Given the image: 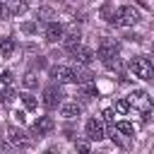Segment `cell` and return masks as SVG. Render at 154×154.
<instances>
[{
    "instance_id": "ac0fdd59",
    "label": "cell",
    "mask_w": 154,
    "mask_h": 154,
    "mask_svg": "<svg viewBox=\"0 0 154 154\" xmlns=\"http://www.w3.org/2000/svg\"><path fill=\"white\" fill-rule=\"evenodd\" d=\"M22 82H24V87H29V89H34V87H38V79H36V75H34V72H26Z\"/></svg>"
},
{
    "instance_id": "4fadbf2b",
    "label": "cell",
    "mask_w": 154,
    "mask_h": 154,
    "mask_svg": "<svg viewBox=\"0 0 154 154\" xmlns=\"http://www.w3.org/2000/svg\"><path fill=\"white\" fill-rule=\"evenodd\" d=\"M14 38H10V36H5V38H0V53H2V58H10L12 53H14Z\"/></svg>"
},
{
    "instance_id": "2e32d148",
    "label": "cell",
    "mask_w": 154,
    "mask_h": 154,
    "mask_svg": "<svg viewBox=\"0 0 154 154\" xmlns=\"http://www.w3.org/2000/svg\"><path fill=\"white\" fill-rule=\"evenodd\" d=\"M116 130L123 132V135H135V125L128 123V120H118V123H116Z\"/></svg>"
},
{
    "instance_id": "d6986e66",
    "label": "cell",
    "mask_w": 154,
    "mask_h": 154,
    "mask_svg": "<svg viewBox=\"0 0 154 154\" xmlns=\"http://www.w3.org/2000/svg\"><path fill=\"white\" fill-rule=\"evenodd\" d=\"M128 111H130V103H128L125 99H120V101H116V113H118V116H125Z\"/></svg>"
},
{
    "instance_id": "8992f818",
    "label": "cell",
    "mask_w": 154,
    "mask_h": 154,
    "mask_svg": "<svg viewBox=\"0 0 154 154\" xmlns=\"http://www.w3.org/2000/svg\"><path fill=\"white\" fill-rule=\"evenodd\" d=\"M67 51H70V55L75 58V63H79V65H89V63L94 60V53H91L89 48H84V46H79V43H75V46H70Z\"/></svg>"
},
{
    "instance_id": "277c9868",
    "label": "cell",
    "mask_w": 154,
    "mask_h": 154,
    "mask_svg": "<svg viewBox=\"0 0 154 154\" xmlns=\"http://www.w3.org/2000/svg\"><path fill=\"white\" fill-rule=\"evenodd\" d=\"M130 70H132L135 77H140V79H152V77H154L152 63H149L147 58H132V60H130Z\"/></svg>"
},
{
    "instance_id": "4316f807",
    "label": "cell",
    "mask_w": 154,
    "mask_h": 154,
    "mask_svg": "<svg viewBox=\"0 0 154 154\" xmlns=\"http://www.w3.org/2000/svg\"><path fill=\"white\" fill-rule=\"evenodd\" d=\"M149 63H152V70H154V60H149Z\"/></svg>"
},
{
    "instance_id": "52a82bcc",
    "label": "cell",
    "mask_w": 154,
    "mask_h": 154,
    "mask_svg": "<svg viewBox=\"0 0 154 154\" xmlns=\"http://www.w3.org/2000/svg\"><path fill=\"white\" fill-rule=\"evenodd\" d=\"M51 77L58 84H67V82H75V70L65 67V65H55V67H51Z\"/></svg>"
},
{
    "instance_id": "d4e9b609",
    "label": "cell",
    "mask_w": 154,
    "mask_h": 154,
    "mask_svg": "<svg viewBox=\"0 0 154 154\" xmlns=\"http://www.w3.org/2000/svg\"><path fill=\"white\" fill-rule=\"evenodd\" d=\"M7 14H10V10H7V7L0 2V17H7Z\"/></svg>"
},
{
    "instance_id": "5bb4252c",
    "label": "cell",
    "mask_w": 154,
    "mask_h": 154,
    "mask_svg": "<svg viewBox=\"0 0 154 154\" xmlns=\"http://www.w3.org/2000/svg\"><path fill=\"white\" fill-rule=\"evenodd\" d=\"M79 38H82L79 29H75V26H72V29L67 31V36H65V43H67V48H70V46H75V43H79Z\"/></svg>"
},
{
    "instance_id": "603a6c76",
    "label": "cell",
    "mask_w": 154,
    "mask_h": 154,
    "mask_svg": "<svg viewBox=\"0 0 154 154\" xmlns=\"http://www.w3.org/2000/svg\"><path fill=\"white\" fill-rule=\"evenodd\" d=\"M24 10H26L24 2H14V7H12V12H24Z\"/></svg>"
},
{
    "instance_id": "8fae6325",
    "label": "cell",
    "mask_w": 154,
    "mask_h": 154,
    "mask_svg": "<svg viewBox=\"0 0 154 154\" xmlns=\"http://www.w3.org/2000/svg\"><path fill=\"white\" fill-rule=\"evenodd\" d=\"M60 113H63L65 118H77V116L82 113V106H79L77 101H70V103H63V108H60Z\"/></svg>"
},
{
    "instance_id": "7c38bea8",
    "label": "cell",
    "mask_w": 154,
    "mask_h": 154,
    "mask_svg": "<svg viewBox=\"0 0 154 154\" xmlns=\"http://www.w3.org/2000/svg\"><path fill=\"white\" fill-rule=\"evenodd\" d=\"M10 140H12L14 144H22V147H29V144H31V140H29L22 130H17V128H10Z\"/></svg>"
},
{
    "instance_id": "ffe728a7",
    "label": "cell",
    "mask_w": 154,
    "mask_h": 154,
    "mask_svg": "<svg viewBox=\"0 0 154 154\" xmlns=\"http://www.w3.org/2000/svg\"><path fill=\"white\" fill-rule=\"evenodd\" d=\"M0 101H2V103H12V101H14V91H12V89H2V91H0Z\"/></svg>"
},
{
    "instance_id": "3957f363",
    "label": "cell",
    "mask_w": 154,
    "mask_h": 154,
    "mask_svg": "<svg viewBox=\"0 0 154 154\" xmlns=\"http://www.w3.org/2000/svg\"><path fill=\"white\" fill-rule=\"evenodd\" d=\"M128 103H130V106H135V108L142 113V118L147 120V116H149V111H152V99H149V94H147V91H142V89L132 91V94H130V99H128Z\"/></svg>"
},
{
    "instance_id": "ba28073f",
    "label": "cell",
    "mask_w": 154,
    "mask_h": 154,
    "mask_svg": "<svg viewBox=\"0 0 154 154\" xmlns=\"http://www.w3.org/2000/svg\"><path fill=\"white\" fill-rule=\"evenodd\" d=\"M60 99H63V94H60V89H58L55 84H51V87L43 89V106H46L48 111H53V108L60 103Z\"/></svg>"
},
{
    "instance_id": "9c48e42d",
    "label": "cell",
    "mask_w": 154,
    "mask_h": 154,
    "mask_svg": "<svg viewBox=\"0 0 154 154\" xmlns=\"http://www.w3.org/2000/svg\"><path fill=\"white\" fill-rule=\"evenodd\" d=\"M53 128H55V123H53V118H51V116H41V118L31 125V130H34L36 135H48Z\"/></svg>"
},
{
    "instance_id": "cb8c5ba5",
    "label": "cell",
    "mask_w": 154,
    "mask_h": 154,
    "mask_svg": "<svg viewBox=\"0 0 154 154\" xmlns=\"http://www.w3.org/2000/svg\"><path fill=\"white\" fill-rule=\"evenodd\" d=\"M75 147H77V149H79V152H89V144H87V142H77V144H75Z\"/></svg>"
},
{
    "instance_id": "6da1fadb",
    "label": "cell",
    "mask_w": 154,
    "mask_h": 154,
    "mask_svg": "<svg viewBox=\"0 0 154 154\" xmlns=\"http://www.w3.org/2000/svg\"><path fill=\"white\" fill-rule=\"evenodd\" d=\"M140 12L135 10V7H130V5H123V7H118L111 17H108V22L111 24H116V26H135L137 22H140Z\"/></svg>"
},
{
    "instance_id": "44dd1931",
    "label": "cell",
    "mask_w": 154,
    "mask_h": 154,
    "mask_svg": "<svg viewBox=\"0 0 154 154\" xmlns=\"http://www.w3.org/2000/svg\"><path fill=\"white\" fill-rule=\"evenodd\" d=\"M12 79H14V77H12V72H10V70L0 72V82H2V84H7V87H10V84H12Z\"/></svg>"
},
{
    "instance_id": "5b68a950",
    "label": "cell",
    "mask_w": 154,
    "mask_h": 154,
    "mask_svg": "<svg viewBox=\"0 0 154 154\" xmlns=\"http://www.w3.org/2000/svg\"><path fill=\"white\" fill-rule=\"evenodd\" d=\"M84 130H87V137H89L91 142H101V140L106 137V125H103L101 118H89Z\"/></svg>"
},
{
    "instance_id": "9a60e30c",
    "label": "cell",
    "mask_w": 154,
    "mask_h": 154,
    "mask_svg": "<svg viewBox=\"0 0 154 154\" xmlns=\"http://www.w3.org/2000/svg\"><path fill=\"white\" fill-rule=\"evenodd\" d=\"M82 96H84V99H94V96H99V89H96L91 82H84V84H82Z\"/></svg>"
},
{
    "instance_id": "484cf974",
    "label": "cell",
    "mask_w": 154,
    "mask_h": 154,
    "mask_svg": "<svg viewBox=\"0 0 154 154\" xmlns=\"http://www.w3.org/2000/svg\"><path fill=\"white\" fill-rule=\"evenodd\" d=\"M14 120H19V125H22V123H24V113H22V111H19V113H14Z\"/></svg>"
},
{
    "instance_id": "e0dca14e",
    "label": "cell",
    "mask_w": 154,
    "mask_h": 154,
    "mask_svg": "<svg viewBox=\"0 0 154 154\" xmlns=\"http://www.w3.org/2000/svg\"><path fill=\"white\" fill-rule=\"evenodd\" d=\"M19 96H22V103H24V108H26V111H34V108L38 106L36 96H31V94H19Z\"/></svg>"
},
{
    "instance_id": "30bf717a",
    "label": "cell",
    "mask_w": 154,
    "mask_h": 154,
    "mask_svg": "<svg viewBox=\"0 0 154 154\" xmlns=\"http://www.w3.org/2000/svg\"><path fill=\"white\" fill-rule=\"evenodd\" d=\"M65 36V29H63V24H58V22H51L48 26H46V41L48 43H55V41H60Z\"/></svg>"
},
{
    "instance_id": "7a4b0ae2",
    "label": "cell",
    "mask_w": 154,
    "mask_h": 154,
    "mask_svg": "<svg viewBox=\"0 0 154 154\" xmlns=\"http://www.w3.org/2000/svg\"><path fill=\"white\" fill-rule=\"evenodd\" d=\"M99 58L108 70H118L120 60H118V46L113 41H101L99 43Z\"/></svg>"
},
{
    "instance_id": "7402d4cb",
    "label": "cell",
    "mask_w": 154,
    "mask_h": 154,
    "mask_svg": "<svg viewBox=\"0 0 154 154\" xmlns=\"http://www.w3.org/2000/svg\"><path fill=\"white\" fill-rule=\"evenodd\" d=\"M101 120H103V123H116V113H113L111 108H106V111H103V118H101Z\"/></svg>"
}]
</instances>
